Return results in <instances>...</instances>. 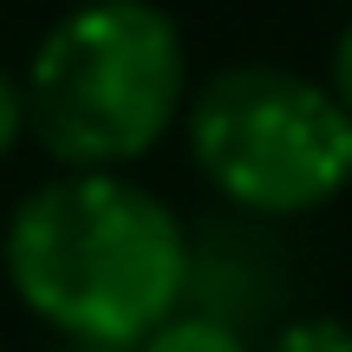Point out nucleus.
<instances>
[{"label": "nucleus", "instance_id": "1", "mask_svg": "<svg viewBox=\"0 0 352 352\" xmlns=\"http://www.w3.org/2000/svg\"><path fill=\"white\" fill-rule=\"evenodd\" d=\"M0 261L65 346L131 352L189 294V228L124 170H59L7 215Z\"/></svg>", "mask_w": 352, "mask_h": 352}, {"label": "nucleus", "instance_id": "2", "mask_svg": "<svg viewBox=\"0 0 352 352\" xmlns=\"http://www.w3.org/2000/svg\"><path fill=\"white\" fill-rule=\"evenodd\" d=\"M26 131L59 170H124L189 111V46L151 0H85L20 72Z\"/></svg>", "mask_w": 352, "mask_h": 352}, {"label": "nucleus", "instance_id": "3", "mask_svg": "<svg viewBox=\"0 0 352 352\" xmlns=\"http://www.w3.org/2000/svg\"><path fill=\"white\" fill-rule=\"evenodd\" d=\"M189 157L248 222L314 215L352 183V118L327 78L294 65H222L189 91Z\"/></svg>", "mask_w": 352, "mask_h": 352}, {"label": "nucleus", "instance_id": "4", "mask_svg": "<svg viewBox=\"0 0 352 352\" xmlns=\"http://www.w3.org/2000/svg\"><path fill=\"white\" fill-rule=\"evenodd\" d=\"M287 294V267H280V248L267 235V222H215L209 235H189V294L183 307L222 320V327L248 333L267 327Z\"/></svg>", "mask_w": 352, "mask_h": 352}, {"label": "nucleus", "instance_id": "5", "mask_svg": "<svg viewBox=\"0 0 352 352\" xmlns=\"http://www.w3.org/2000/svg\"><path fill=\"white\" fill-rule=\"evenodd\" d=\"M131 352H254V346H248V333L222 327V320L196 314V307H176L164 327H151Z\"/></svg>", "mask_w": 352, "mask_h": 352}, {"label": "nucleus", "instance_id": "6", "mask_svg": "<svg viewBox=\"0 0 352 352\" xmlns=\"http://www.w3.org/2000/svg\"><path fill=\"white\" fill-rule=\"evenodd\" d=\"M261 352H352V327L333 314H307V320H280L267 333Z\"/></svg>", "mask_w": 352, "mask_h": 352}, {"label": "nucleus", "instance_id": "7", "mask_svg": "<svg viewBox=\"0 0 352 352\" xmlns=\"http://www.w3.org/2000/svg\"><path fill=\"white\" fill-rule=\"evenodd\" d=\"M26 138V91H20V72L0 65V157Z\"/></svg>", "mask_w": 352, "mask_h": 352}, {"label": "nucleus", "instance_id": "8", "mask_svg": "<svg viewBox=\"0 0 352 352\" xmlns=\"http://www.w3.org/2000/svg\"><path fill=\"white\" fill-rule=\"evenodd\" d=\"M327 91H333V104L352 118V20L340 26V39H333V65H327Z\"/></svg>", "mask_w": 352, "mask_h": 352}, {"label": "nucleus", "instance_id": "9", "mask_svg": "<svg viewBox=\"0 0 352 352\" xmlns=\"http://www.w3.org/2000/svg\"><path fill=\"white\" fill-rule=\"evenodd\" d=\"M52 352H91V346H52Z\"/></svg>", "mask_w": 352, "mask_h": 352}, {"label": "nucleus", "instance_id": "10", "mask_svg": "<svg viewBox=\"0 0 352 352\" xmlns=\"http://www.w3.org/2000/svg\"><path fill=\"white\" fill-rule=\"evenodd\" d=\"M78 7H85V0H78Z\"/></svg>", "mask_w": 352, "mask_h": 352}]
</instances>
